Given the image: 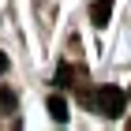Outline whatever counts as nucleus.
<instances>
[{
	"mask_svg": "<svg viewBox=\"0 0 131 131\" xmlns=\"http://www.w3.org/2000/svg\"><path fill=\"white\" fill-rule=\"evenodd\" d=\"M0 112H15V94L8 86H0Z\"/></svg>",
	"mask_w": 131,
	"mask_h": 131,
	"instance_id": "obj_4",
	"label": "nucleus"
},
{
	"mask_svg": "<svg viewBox=\"0 0 131 131\" xmlns=\"http://www.w3.org/2000/svg\"><path fill=\"white\" fill-rule=\"evenodd\" d=\"M4 71H8V56L0 52V75H4Z\"/></svg>",
	"mask_w": 131,
	"mask_h": 131,
	"instance_id": "obj_5",
	"label": "nucleus"
},
{
	"mask_svg": "<svg viewBox=\"0 0 131 131\" xmlns=\"http://www.w3.org/2000/svg\"><path fill=\"white\" fill-rule=\"evenodd\" d=\"M109 15H112V0H94L90 4V23L94 26H105Z\"/></svg>",
	"mask_w": 131,
	"mask_h": 131,
	"instance_id": "obj_2",
	"label": "nucleus"
},
{
	"mask_svg": "<svg viewBox=\"0 0 131 131\" xmlns=\"http://www.w3.org/2000/svg\"><path fill=\"white\" fill-rule=\"evenodd\" d=\"M49 112H52V120H56V124H68V101H64L60 94H52V97H49Z\"/></svg>",
	"mask_w": 131,
	"mask_h": 131,
	"instance_id": "obj_3",
	"label": "nucleus"
},
{
	"mask_svg": "<svg viewBox=\"0 0 131 131\" xmlns=\"http://www.w3.org/2000/svg\"><path fill=\"white\" fill-rule=\"evenodd\" d=\"M127 127H131V120H127Z\"/></svg>",
	"mask_w": 131,
	"mask_h": 131,
	"instance_id": "obj_6",
	"label": "nucleus"
},
{
	"mask_svg": "<svg viewBox=\"0 0 131 131\" xmlns=\"http://www.w3.org/2000/svg\"><path fill=\"white\" fill-rule=\"evenodd\" d=\"M124 90L120 86H101L97 94H94V109H97V116H105V120H116L124 112Z\"/></svg>",
	"mask_w": 131,
	"mask_h": 131,
	"instance_id": "obj_1",
	"label": "nucleus"
}]
</instances>
